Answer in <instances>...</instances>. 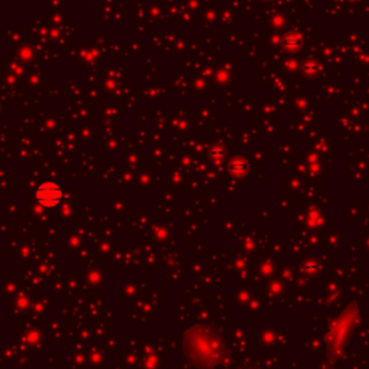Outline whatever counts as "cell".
Listing matches in <instances>:
<instances>
[{"label": "cell", "instance_id": "6da1fadb", "mask_svg": "<svg viewBox=\"0 0 369 369\" xmlns=\"http://www.w3.org/2000/svg\"><path fill=\"white\" fill-rule=\"evenodd\" d=\"M62 189L54 182H43L37 186L35 192L37 201L45 208H54L62 201Z\"/></svg>", "mask_w": 369, "mask_h": 369}]
</instances>
